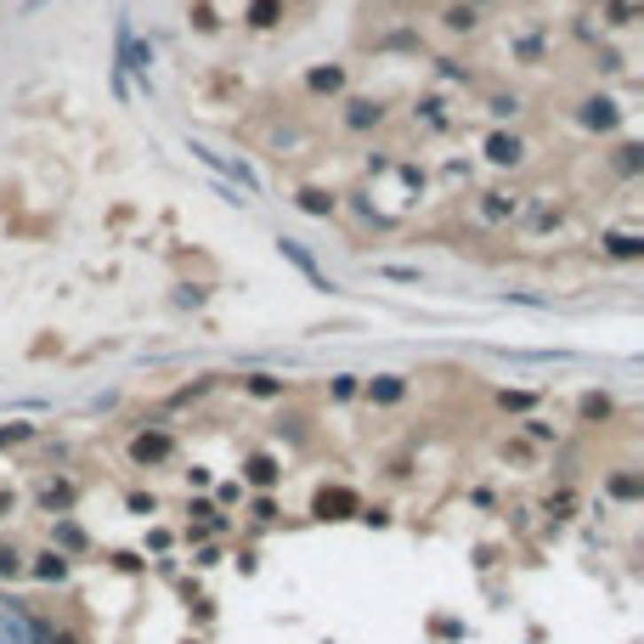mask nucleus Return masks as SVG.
Here are the masks:
<instances>
[{
    "label": "nucleus",
    "mask_w": 644,
    "mask_h": 644,
    "mask_svg": "<svg viewBox=\"0 0 644 644\" xmlns=\"http://www.w3.org/2000/svg\"><path fill=\"white\" fill-rule=\"evenodd\" d=\"M278 249H283V260H295V266L305 271V278H311V288H334L328 278H322V266H317V260H311V249H305L300 238H278Z\"/></svg>",
    "instance_id": "nucleus-1"
},
{
    "label": "nucleus",
    "mask_w": 644,
    "mask_h": 644,
    "mask_svg": "<svg viewBox=\"0 0 644 644\" xmlns=\"http://www.w3.org/2000/svg\"><path fill=\"white\" fill-rule=\"evenodd\" d=\"M170 452H176V441H170V436H159V429H153V436H136V441H130V458H136V464H164Z\"/></svg>",
    "instance_id": "nucleus-2"
},
{
    "label": "nucleus",
    "mask_w": 644,
    "mask_h": 644,
    "mask_svg": "<svg viewBox=\"0 0 644 644\" xmlns=\"http://www.w3.org/2000/svg\"><path fill=\"white\" fill-rule=\"evenodd\" d=\"M350 509H357V492H345V486H334V492L317 498V514H322V520H345Z\"/></svg>",
    "instance_id": "nucleus-3"
},
{
    "label": "nucleus",
    "mask_w": 644,
    "mask_h": 644,
    "mask_svg": "<svg viewBox=\"0 0 644 644\" xmlns=\"http://www.w3.org/2000/svg\"><path fill=\"white\" fill-rule=\"evenodd\" d=\"M486 159L492 164H520L526 147H520V136H492V142H486Z\"/></svg>",
    "instance_id": "nucleus-4"
},
{
    "label": "nucleus",
    "mask_w": 644,
    "mask_h": 644,
    "mask_svg": "<svg viewBox=\"0 0 644 644\" xmlns=\"http://www.w3.org/2000/svg\"><path fill=\"white\" fill-rule=\"evenodd\" d=\"M402 390H407V385H402L396 373H379L373 385H367V402H402Z\"/></svg>",
    "instance_id": "nucleus-5"
},
{
    "label": "nucleus",
    "mask_w": 644,
    "mask_h": 644,
    "mask_svg": "<svg viewBox=\"0 0 644 644\" xmlns=\"http://www.w3.org/2000/svg\"><path fill=\"white\" fill-rule=\"evenodd\" d=\"M605 249L617 255V260H639V255H644V238H633V232H610V238H605Z\"/></svg>",
    "instance_id": "nucleus-6"
},
{
    "label": "nucleus",
    "mask_w": 644,
    "mask_h": 644,
    "mask_svg": "<svg viewBox=\"0 0 644 644\" xmlns=\"http://www.w3.org/2000/svg\"><path fill=\"white\" fill-rule=\"evenodd\" d=\"M278 18H283V0H249V23L255 28H271Z\"/></svg>",
    "instance_id": "nucleus-7"
},
{
    "label": "nucleus",
    "mask_w": 644,
    "mask_h": 644,
    "mask_svg": "<svg viewBox=\"0 0 644 644\" xmlns=\"http://www.w3.org/2000/svg\"><path fill=\"white\" fill-rule=\"evenodd\" d=\"M350 130H367V125H379V102H350Z\"/></svg>",
    "instance_id": "nucleus-8"
},
{
    "label": "nucleus",
    "mask_w": 644,
    "mask_h": 644,
    "mask_svg": "<svg viewBox=\"0 0 644 644\" xmlns=\"http://www.w3.org/2000/svg\"><path fill=\"white\" fill-rule=\"evenodd\" d=\"M63 571H68V560H63V554H40V565H35V577H40V582H63Z\"/></svg>",
    "instance_id": "nucleus-9"
},
{
    "label": "nucleus",
    "mask_w": 644,
    "mask_h": 644,
    "mask_svg": "<svg viewBox=\"0 0 644 644\" xmlns=\"http://www.w3.org/2000/svg\"><path fill=\"white\" fill-rule=\"evenodd\" d=\"M300 209H311V215H328V209H334V192H322V187H305V192H300Z\"/></svg>",
    "instance_id": "nucleus-10"
},
{
    "label": "nucleus",
    "mask_w": 644,
    "mask_h": 644,
    "mask_svg": "<svg viewBox=\"0 0 644 644\" xmlns=\"http://www.w3.org/2000/svg\"><path fill=\"white\" fill-rule=\"evenodd\" d=\"M340 85H345L340 68H317V74H311V90H340Z\"/></svg>",
    "instance_id": "nucleus-11"
},
{
    "label": "nucleus",
    "mask_w": 644,
    "mask_h": 644,
    "mask_svg": "<svg viewBox=\"0 0 644 644\" xmlns=\"http://www.w3.org/2000/svg\"><path fill=\"white\" fill-rule=\"evenodd\" d=\"M582 119H588V125H617V114H610V102H588V114H582Z\"/></svg>",
    "instance_id": "nucleus-12"
},
{
    "label": "nucleus",
    "mask_w": 644,
    "mask_h": 644,
    "mask_svg": "<svg viewBox=\"0 0 644 644\" xmlns=\"http://www.w3.org/2000/svg\"><path fill=\"white\" fill-rule=\"evenodd\" d=\"M249 475L260 486H271V481H278V464H271V458H249Z\"/></svg>",
    "instance_id": "nucleus-13"
},
{
    "label": "nucleus",
    "mask_w": 644,
    "mask_h": 644,
    "mask_svg": "<svg viewBox=\"0 0 644 644\" xmlns=\"http://www.w3.org/2000/svg\"><path fill=\"white\" fill-rule=\"evenodd\" d=\"M447 23H452V28H475V12H469V6H452Z\"/></svg>",
    "instance_id": "nucleus-14"
},
{
    "label": "nucleus",
    "mask_w": 644,
    "mask_h": 644,
    "mask_svg": "<svg viewBox=\"0 0 644 644\" xmlns=\"http://www.w3.org/2000/svg\"><path fill=\"white\" fill-rule=\"evenodd\" d=\"M385 278H396V283H419V271H412V266H385Z\"/></svg>",
    "instance_id": "nucleus-15"
},
{
    "label": "nucleus",
    "mask_w": 644,
    "mask_h": 644,
    "mask_svg": "<svg viewBox=\"0 0 644 644\" xmlns=\"http://www.w3.org/2000/svg\"><path fill=\"white\" fill-rule=\"evenodd\" d=\"M0 577H18V554L12 548H0Z\"/></svg>",
    "instance_id": "nucleus-16"
},
{
    "label": "nucleus",
    "mask_w": 644,
    "mask_h": 644,
    "mask_svg": "<svg viewBox=\"0 0 644 644\" xmlns=\"http://www.w3.org/2000/svg\"><path fill=\"white\" fill-rule=\"evenodd\" d=\"M12 514V492H6V486H0V520H6Z\"/></svg>",
    "instance_id": "nucleus-17"
},
{
    "label": "nucleus",
    "mask_w": 644,
    "mask_h": 644,
    "mask_svg": "<svg viewBox=\"0 0 644 644\" xmlns=\"http://www.w3.org/2000/svg\"><path fill=\"white\" fill-rule=\"evenodd\" d=\"M51 644H80V639H68V633H63V639H51Z\"/></svg>",
    "instance_id": "nucleus-18"
}]
</instances>
